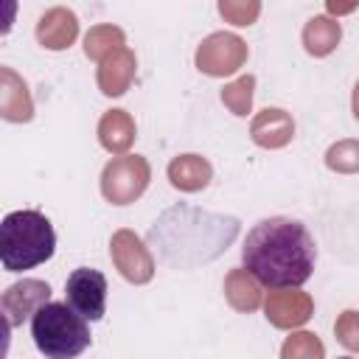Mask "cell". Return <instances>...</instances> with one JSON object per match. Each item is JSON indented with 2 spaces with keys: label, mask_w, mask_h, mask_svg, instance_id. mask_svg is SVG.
<instances>
[{
  "label": "cell",
  "mask_w": 359,
  "mask_h": 359,
  "mask_svg": "<svg viewBox=\"0 0 359 359\" xmlns=\"http://www.w3.org/2000/svg\"><path fill=\"white\" fill-rule=\"evenodd\" d=\"M31 337L36 351L45 353L48 359H73L90 348L87 320L67 300L65 303L48 300L45 306H39L36 314L31 317Z\"/></svg>",
  "instance_id": "4"
},
{
  "label": "cell",
  "mask_w": 359,
  "mask_h": 359,
  "mask_svg": "<svg viewBox=\"0 0 359 359\" xmlns=\"http://www.w3.org/2000/svg\"><path fill=\"white\" fill-rule=\"evenodd\" d=\"M135 70H137V59H135V50H129L126 45L112 50L109 56L101 59L98 65V90L109 98H118L123 95L129 87H132V79H135Z\"/></svg>",
  "instance_id": "11"
},
{
  "label": "cell",
  "mask_w": 359,
  "mask_h": 359,
  "mask_svg": "<svg viewBox=\"0 0 359 359\" xmlns=\"http://www.w3.org/2000/svg\"><path fill=\"white\" fill-rule=\"evenodd\" d=\"M56 250V233L45 213L25 208L6 213L0 224V261L6 272H22L45 264Z\"/></svg>",
  "instance_id": "3"
},
{
  "label": "cell",
  "mask_w": 359,
  "mask_h": 359,
  "mask_svg": "<svg viewBox=\"0 0 359 359\" xmlns=\"http://www.w3.org/2000/svg\"><path fill=\"white\" fill-rule=\"evenodd\" d=\"M79 36V17L70 8H48L36 22V39L48 50H65Z\"/></svg>",
  "instance_id": "13"
},
{
  "label": "cell",
  "mask_w": 359,
  "mask_h": 359,
  "mask_svg": "<svg viewBox=\"0 0 359 359\" xmlns=\"http://www.w3.org/2000/svg\"><path fill=\"white\" fill-rule=\"evenodd\" d=\"M280 356H283V359H323V356H325V348H323V342H320L314 334L297 331V334H292V337L283 342Z\"/></svg>",
  "instance_id": "22"
},
{
  "label": "cell",
  "mask_w": 359,
  "mask_h": 359,
  "mask_svg": "<svg viewBox=\"0 0 359 359\" xmlns=\"http://www.w3.org/2000/svg\"><path fill=\"white\" fill-rule=\"evenodd\" d=\"M151 168L149 160L140 154H121L112 157L101 171V194L112 205H129L143 196L149 188Z\"/></svg>",
  "instance_id": "5"
},
{
  "label": "cell",
  "mask_w": 359,
  "mask_h": 359,
  "mask_svg": "<svg viewBox=\"0 0 359 359\" xmlns=\"http://www.w3.org/2000/svg\"><path fill=\"white\" fill-rule=\"evenodd\" d=\"M244 266L269 289L303 286L317 261V247L303 222L286 216L261 219L241 247Z\"/></svg>",
  "instance_id": "2"
},
{
  "label": "cell",
  "mask_w": 359,
  "mask_h": 359,
  "mask_svg": "<svg viewBox=\"0 0 359 359\" xmlns=\"http://www.w3.org/2000/svg\"><path fill=\"white\" fill-rule=\"evenodd\" d=\"M252 90H255V76H252V73L238 76L236 81L224 84V90H222V104H224L233 115L244 118V115L252 109Z\"/></svg>",
  "instance_id": "20"
},
{
  "label": "cell",
  "mask_w": 359,
  "mask_h": 359,
  "mask_svg": "<svg viewBox=\"0 0 359 359\" xmlns=\"http://www.w3.org/2000/svg\"><path fill=\"white\" fill-rule=\"evenodd\" d=\"M210 177H213V168L199 154H180L168 163V182L177 191H185V194L202 191L210 182Z\"/></svg>",
  "instance_id": "16"
},
{
  "label": "cell",
  "mask_w": 359,
  "mask_h": 359,
  "mask_svg": "<svg viewBox=\"0 0 359 359\" xmlns=\"http://www.w3.org/2000/svg\"><path fill=\"white\" fill-rule=\"evenodd\" d=\"M219 14L224 17V22L247 28L258 20L261 14V0H219Z\"/></svg>",
  "instance_id": "23"
},
{
  "label": "cell",
  "mask_w": 359,
  "mask_h": 359,
  "mask_svg": "<svg viewBox=\"0 0 359 359\" xmlns=\"http://www.w3.org/2000/svg\"><path fill=\"white\" fill-rule=\"evenodd\" d=\"M224 297L236 311H255L261 306V286L258 278L247 266H236L224 278Z\"/></svg>",
  "instance_id": "17"
},
{
  "label": "cell",
  "mask_w": 359,
  "mask_h": 359,
  "mask_svg": "<svg viewBox=\"0 0 359 359\" xmlns=\"http://www.w3.org/2000/svg\"><path fill=\"white\" fill-rule=\"evenodd\" d=\"M325 8L331 17H345L359 8V0H325Z\"/></svg>",
  "instance_id": "25"
},
{
  "label": "cell",
  "mask_w": 359,
  "mask_h": 359,
  "mask_svg": "<svg viewBox=\"0 0 359 359\" xmlns=\"http://www.w3.org/2000/svg\"><path fill=\"white\" fill-rule=\"evenodd\" d=\"M325 165L337 174H356L359 171V140H337L325 151Z\"/></svg>",
  "instance_id": "21"
},
{
  "label": "cell",
  "mask_w": 359,
  "mask_h": 359,
  "mask_svg": "<svg viewBox=\"0 0 359 359\" xmlns=\"http://www.w3.org/2000/svg\"><path fill=\"white\" fill-rule=\"evenodd\" d=\"M342 39V28L334 17H311L303 28V48L311 53V56H328Z\"/></svg>",
  "instance_id": "18"
},
{
  "label": "cell",
  "mask_w": 359,
  "mask_h": 359,
  "mask_svg": "<svg viewBox=\"0 0 359 359\" xmlns=\"http://www.w3.org/2000/svg\"><path fill=\"white\" fill-rule=\"evenodd\" d=\"M238 236V219L180 202L157 216L146 241L171 269H194L219 258Z\"/></svg>",
  "instance_id": "1"
},
{
  "label": "cell",
  "mask_w": 359,
  "mask_h": 359,
  "mask_svg": "<svg viewBox=\"0 0 359 359\" xmlns=\"http://www.w3.org/2000/svg\"><path fill=\"white\" fill-rule=\"evenodd\" d=\"M0 115L11 123H25L34 118L28 84L11 67H0Z\"/></svg>",
  "instance_id": "14"
},
{
  "label": "cell",
  "mask_w": 359,
  "mask_h": 359,
  "mask_svg": "<svg viewBox=\"0 0 359 359\" xmlns=\"http://www.w3.org/2000/svg\"><path fill=\"white\" fill-rule=\"evenodd\" d=\"M50 300V286L45 280H36V278H22L17 283H11L3 297H0V309H3V317H6V325L8 328H17L22 325L25 320H31L36 314L39 306H45Z\"/></svg>",
  "instance_id": "9"
},
{
  "label": "cell",
  "mask_w": 359,
  "mask_h": 359,
  "mask_svg": "<svg viewBox=\"0 0 359 359\" xmlns=\"http://www.w3.org/2000/svg\"><path fill=\"white\" fill-rule=\"evenodd\" d=\"M123 45H126L123 31L118 25H109V22L107 25H93L84 36V53H87V59H95V62H101L104 56H109L112 50H118Z\"/></svg>",
  "instance_id": "19"
},
{
  "label": "cell",
  "mask_w": 359,
  "mask_h": 359,
  "mask_svg": "<svg viewBox=\"0 0 359 359\" xmlns=\"http://www.w3.org/2000/svg\"><path fill=\"white\" fill-rule=\"evenodd\" d=\"M351 109H353V118L359 121V81L353 87V95H351Z\"/></svg>",
  "instance_id": "26"
},
{
  "label": "cell",
  "mask_w": 359,
  "mask_h": 359,
  "mask_svg": "<svg viewBox=\"0 0 359 359\" xmlns=\"http://www.w3.org/2000/svg\"><path fill=\"white\" fill-rule=\"evenodd\" d=\"M135 121L126 109H109L98 121V143L109 154H126L135 143Z\"/></svg>",
  "instance_id": "15"
},
{
  "label": "cell",
  "mask_w": 359,
  "mask_h": 359,
  "mask_svg": "<svg viewBox=\"0 0 359 359\" xmlns=\"http://www.w3.org/2000/svg\"><path fill=\"white\" fill-rule=\"evenodd\" d=\"M65 300L90 323H98L107 311V278L98 269L79 266L67 275Z\"/></svg>",
  "instance_id": "7"
},
{
  "label": "cell",
  "mask_w": 359,
  "mask_h": 359,
  "mask_svg": "<svg viewBox=\"0 0 359 359\" xmlns=\"http://www.w3.org/2000/svg\"><path fill=\"white\" fill-rule=\"evenodd\" d=\"M247 53H250L247 42L238 34L216 31V34L205 36L202 45L196 48V67L205 76L224 79V76H233L247 62Z\"/></svg>",
  "instance_id": "6"
},
{
  "label": "cell",
  "mask_w": 359,
  "mask_h": 359,
  "mask_svg": "<svg viewBox=\"0 0 359 359\" xmlns=\"http://www.w3.org/2000/svg\"><path fill=\"white\" fill-rule=\"evenodd\" d=\"M109 255H112V264L121 272V278H126L129 283H149L151 280L154 258L137 233H132L126 227L115 230L109 238Z\"/></svg>",
  "instance_id": "8"
},
{
  "label": "cell",
  "mask_w": 359,
  "mask_h": 359,
  "mask_svg": "<svg viewBox=\"0 0 359 359\" xmlns=\"http://www.w3.org/2000/svg\"><path fill=\"white\" fill-rule=\"evenodd\" d=\"M250 137L255 140V146L261 149H283L292 143L294 137V121L286 109L278 107H266L261 109L252 123H250Z\"/></svg>",
  "instance_id": "12"
},
{
  "label": "cell",
  "mask_w": 359,
  "mask_h": 359,
  "mask_svg": "<svg viewBox=\"0 0 359 359\" xmlns=\"http://www.w3.org/2000/svg\"><path fill=\"white\" fill-rule=\"evenodd\" d=\"M264 314L275 328H297L314 314V300L300 286L292 289H272L264 300Z\"/></svg>",
  "instance_id": "10"
},
{
  "label": "cell",
  "mask_w": 359,
  "mask_h": 359,
  "mask_svg": "<svg viewBox=\"0 0 359 359\" xmlns=\"http://www.w3.org/2000/svg\"><path fill=\"white\" fill-rule=\"evenodd\" d=\"M334 334H337V339H339V345L345 351L359 353V311L356 309L342 311L337 317V323H334Z\"/></svg>",
  "instance_id": "24"
}]
</instances>
